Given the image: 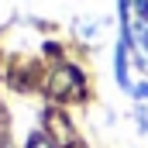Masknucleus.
Listing matches in <instances>:
<instances>
[{
    "label": "nucleus",
    "mask_w": 148,
    "mask_h": 148,
    "mask_svg": "<svg viewBox=\"0 0 148 148\" xmlns=\"http://www.w3.org/2000/svg\"><path fill=\"white\" fill-rule=\"evenodd\" d=\"M28 148H55V145H52L45 134H31V138H28Z\"/></svg>",
    "instance_id": "2"
},
{
    "label": "nucleus",
    "mask_w": 148,
    "mask_h": 148,
    "mask_svg": "<svg viewBox=\"0 0 148 148\" xmlns=\"http://www.w3.org/2000/svg\"><path fill=\"white\" fill-rule=\"evenodd\" d=\"M0 148H7V145H0Z\"/></svg>",
    "instance_id": "3"
},
{
    "label": "nucleus",
    "mask_w": 148,
    "mask_h": 148,
    "mask_svg": "<svg viewBox=\"0 0 148 148\" xmlns=\"http://www.w3.org/2000/svg\"><path fill=\"white\" fill-rule=\"evenodd\" d=\"M121 7H124L127 45L134 48L138 62L148 69V0H121Z\"/></svg>",
    "instance_id": "1"
}]
</instances>
